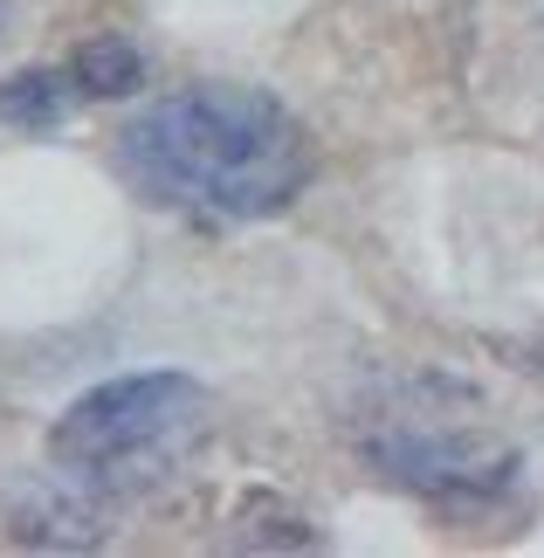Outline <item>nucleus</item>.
I'll return each mask as SVG.
<instances>
[{"mask_svg": "<svg viewBox=\"0 0 544 558\" xmlns=\"http://www.w3.org/2000/svg\"><path fill=\"white\" fill-rule=\"evenodd\" d=\"M311 138L255 83H186L118 132V180L193 221H269L311 186Z\"/></svg>", "mask_w": 544, "mask_h": 558, "instance_id": "f257e3e1", "label": "nucleus"}, {"mask_svg": "<svg viewBox=\"0 0 544 558\" xmlns=\"http://www.w3.org/2000/svg\"><path fill=\"white\" fill-rule=\"evenodd\" d=\"M207 421V386L186 373H132L111 386H90L70 400V414L49 427V456L118 476L132 462H159L172 448H186Z\"/></svg>", "mask_w": 544, "mask_h": 558, "instance_id": "f03ea898", "label": "nucleus"}, {"mask_svg": "<svg viewBox=\"0 0 544 558\" xmlns=\"http://www.w3.org/2000/svg\"><path fill=\"white\" fill-rule=\"evenodd\" d=\"M365 462L379 469L386 483L413 489V497H496V489H510L517 476V456L510 448H483L475 435H442V427H394V435L365 441Z\"/></svg>", "mask_w": 544, "mask_h": 558, "instance_id": "7ed1b4c3", "label": "nucleus"}, {"mask_svg": "<svg viewBox=\"0 0 544 558\" xmlns=\"http://www.w3.org/2000/svg\"><path fill=\"white\" fill-rule=\"evenodd\" d=\"M97 469H76V462H56L41 476L14 483L8 489V531L21 545H97L111 538V497H104Z\"/></svg>", "mask_w": 544, "mask_h": 558, "instance_id": "20e7f679", "label": "nucleus"}, {"mask_svg": "<svg viewBox=\"0 0 544 558\" xmlns=\"http://www.w3.org/2000/svg\"><path fill=\"white\" fill-rule=\"evenodd\" d=\"M76 104L83 90L70 70H14L0 83V124H14V132H56Z\"/></svg>", "mask_w": 544, "mask_h": 558, "instance_id": "39448f33", "label": "nucleus"}, {"mask_svg": "<svg viewBox=\"0 0 544 558\" xmlns=\"http://www.w3.org/2000/svg\"><path fill=\"white\" fill-rule=\"evenodd\" d=\"M62 70L76 76L83 97H138L145 76H152L145 70V49H138L132 35H90L70 62H62Z\"/></svg>", "mask_w": 544, "mask_h": 558, "instance_id": "423d86ee", "label": "nucleus"}, {"mask_svg": "<svg viewBox=\"0 0 544 558\" xmlns=\"http://www.w3.org/2000/svg\"><path fill=\"white\" fill-rule=\"evenodd\" d=\"M8 28H14V0H0V41H8Z\"/></svg>", "mask_w": 544, "mask_h": 558, "instance_id": "0eeeda50", "label": "nucleus"}]
</instances>
